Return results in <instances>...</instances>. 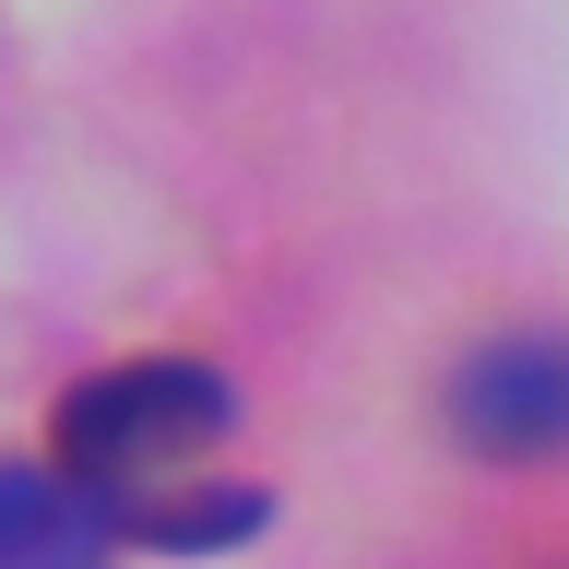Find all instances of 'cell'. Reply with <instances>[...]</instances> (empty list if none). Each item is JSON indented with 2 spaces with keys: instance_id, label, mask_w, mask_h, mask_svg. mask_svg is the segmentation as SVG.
Wrapping results in <instances>:
<instances>
[{
  "instance_id": "3",
  "label": "cell",
  "mask_w": 569,
  "mask_h": 569,
  "mask_svg": "<svg viewBox=\"0 0 569 569\" xmlns=\"http://www.w3.org/2000/svg\"><path fill=\"white\" fill-rule=\"evenodd\" d=\"M131 510L96 498L71 462H0V569H107Z\"/></svg>"
},
{
  "instance_id": "2",
  "label": "cell",
  "mask_w": 569,
  "mask_h": 569,
  "mask_svg": "<svg viewBox=\"0 0 569 569\" xmlns=\"http://www.w3.org/2000/svg\"><path fill=\"white\" fill-rule=\"evenodd\" d=\"M451 439H462V451H487V462H546V451H569V345L522 332V345L462 356V380H451Z\"/></svg>"
},
{
  "instance_id": "1",
  "label": "cell",
  "mask_w": 569,
  "mask_h": 569,
  "mask_svg": "<svg viewBox=\"0 0 569 569\" xmlns=\"http://www.w3.org/2000/svg\"><path fill=\"white\" fill-rule=\"evenodd\" d=\"M226 416H238V391L213 380L202 356H131V368H96L60 403V462L142 522V498L167 510L190 487V462L226 439Z\"/></svg>"
}]
</instances>
